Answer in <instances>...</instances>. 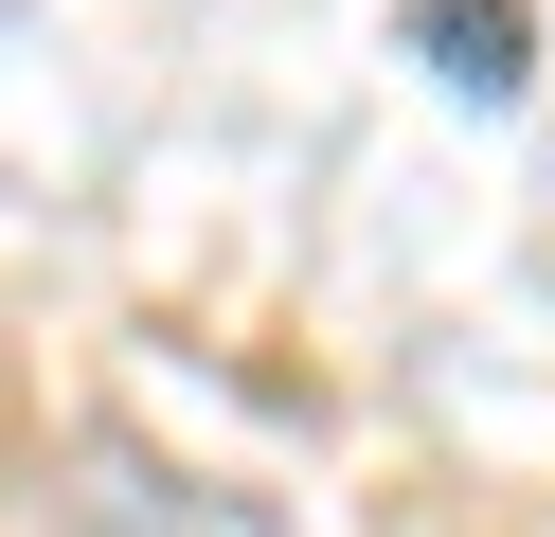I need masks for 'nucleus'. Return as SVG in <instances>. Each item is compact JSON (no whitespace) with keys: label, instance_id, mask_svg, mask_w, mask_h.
<instances>
[{"label":"nucleus","instance_id":"nucleus-1","mask_svg":"<svg viewBox=\"0 0 555 537\" xmlns=\"http://www.w3.org/2000/svg\"><path fill=\"white\" fill-rule=\"evenodd\" d=\"M37 537H287V520L251 484H216V465L144 448V430H73L37 465Z\"/></svg>","mask_w":555,"mask_h":537},{"label":"nucleus","instance_id":"nucleus-2","mask_svg":"<svg viewBox=\"0 0 555 537\" xmlns=\"http://www.w3.org/2000/svg\"><path fill=\"white\" fill-rule=\"evenodd\" d=\"M430 36H448V72H483V90L519 72V0H430Z\"/></svg>","mask_w":555,"mask_h":537}]
</instances>
